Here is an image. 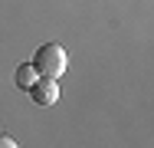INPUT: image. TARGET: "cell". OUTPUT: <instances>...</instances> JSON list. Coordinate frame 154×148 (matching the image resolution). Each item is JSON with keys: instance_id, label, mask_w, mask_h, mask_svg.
Instances as JSON below:
<instances>
[{"instance_id": "6da1fadb", "label": "cell", "mask_w": 154, "mask_h": 148, "mask_svg": "<svg viewBox=\"0 0 154 148\" xmlns=\"http://www.w3.org/2000/svg\"><path fill=\"white\" fill-rule=\"evenodd\" d=\"M33 69L43 76V79H59L62 72L69 69V56L59 43H43L33 56Z\"/></svg>"}, {"instance_id": "3957f363", "label": "cell", "mask_w": 154, "mask_h": 148, "mask_svg": "<svg viewBox=\"0 0 154 148\" xmlns=\"http://www.w3.org/2000/svg\"><path fill=\"white\" fill-rule=\"evenodd\" d=\"M13 79H17V86L26 92V89H30L33 82L39 79V72L33 69V63H20V66H17V76H13Z\"/></svg>"}, {"instance_id": "277c9868", "label": "cell", "mask_w": 154, "mask_h": 148, "mask_svg": "<svg viewBox=\"0 0 154 148\" xmlns=\"http://www.w3.org/2000/svg\"><path fill=\"white\" fill-rule=\"evenodd\" d=\"M0 148H20V145H17L10 135H0Z\"/></svg>"}, {"instance_id": "7a4b0ae2", "label": "cell", "mask_w": 154, "mask_h": 148, "mask_svg": "<svg viewBox=\"0 0 154 148\" xmlns=\"http://www.w3.org/2000/svg\"><path fill=\"white\" fill-rule=\"evenodd\" d=\"M26 92H30V99L36 102V105L49 109V105H56V102H59V79H43V76H39Z\"/></svg>"}]
</instances>
